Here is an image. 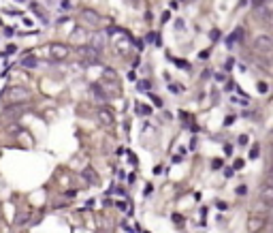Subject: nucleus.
I'll use <instances>...</instances> for the list:
<instances>
[{
    "mask_svg": "<svg viewBox=\"0 0 273 233\" xmlns=\"http://www.w3.org/2000/svg\"><path fill=\"white\" fill-rule=\"evenodd\" d=\"M245 192H248V186H237V195H241V197H243Z\"/></svg>",
    "mask_w": 273,
    "mask_h": 233,
    "instance_id": "obj_22",
    "label": "nucleus"
},
{
    "mask_svg": "<svg viewBox=\"0 0 273 233\" xmlns=\"http://www.w3.org/2000/svg\"><path fill=\"white\" fill-rule=\"evenodd\" d=\"M265 4V0H252V6H256V9H260Z\"/></svg>",
    "mask_w": 273,
    "mask_h": 233,
    "instance_id": "obj_24",
    "label": "nucleus"
},
{
    "mask_svg": "<svg viewBox=\"0 0 273 233\" xmlns=\"http://www.w3.org/2000/svg\"><path fill=\"white\" fill-rule=\"evenodd\" d=\"M64 197H66V199H75V197H77V190H66Z\"/></svg>",
    "mask_w": 273,
    "mask_h": 233,
    "instance_id": "obj_18",
    "label": "nucleus"
},
{
    "mask_svg": "<svg viewBox=\"0 0 273 233\" xmlns=\"http://www.w3.org/2000/svg\"><path fill=\"white\" fill-rule=\"evenodd\" d=\"M83 178L88 180V184H98V176H96V171L92 167H86L83 169Z\"/></svg>",
    "mask_w": 273,
    "mask_h": 233,
    "instance_id": "obj_8",
    "label": "nucleus"
},
{
    "mask_svg": "<svg viewBox=\"0 0 273 233\" xmlns=\"http://www.w3.org/2000/svg\"><path fill=\"white\" fill-rule=\"evenodd\" d=\"M149 98H152V101H154V103H156L158 107L162 105V101H160V98H158V96H156V94H154V92H149Z\"/></svg>",
    "mask_w": 273,
    "mask_h": 233,
    "instance_id": "obj_19",
    "label": "nucleus"
},
{
    "mask_svg": "<svg viewBox=\"0 0 273 233\" xmlns=\"http://www.w3.org/2000/svg\"><path fill=\"white\" fill-rule=\"evenodd\" d=\"M260 199H263V203L269 207V205H271V201H273V188L267 186L265 190H263V197H260Z\"/></svg>",
    "mask_w": 273,
    "mask_h": 233,
    "instance_id": "obj_9",
    "label": "nucleus"
},
{
    "mask_svg": "<svg viewBox=\"0 0 273 233\" xmlns=\"http://www.w3.org/2000/svg\"><path fill=\"white\" fill-rule=\"evenodd\" d=\"M258 90L265 94V92H267V84H265V81H258Z\"/></svg>",
    "mask_w": 273,
    "mask_h": 233,
    "instance_id": "obj_25",
    "label": "nucleus"
},
{
    "mask_svg": "<svg viewBox=\"0 0 273 233\" xmlns=\"http://www.w3.org/2000/svg\"><path fill=\"white\" fill-rule=\"evenodd\" d=\"M233 122H235V116H228V118H226V126H228V124H233Z\"/></svg>",
    "mask_w": 273,
    "mask_h": 233,
    "instance_id": "obj_34",
    "label": "nucleus"
},
{
    "mask_svg": "<svg viewBox=\"0 0 273 233\" xmlns=\"http://www.w3.org/2000/svg\"><path fill=\"white\" fill-rule=\"evenodd\" d=\"M169 17H171V13L167 11V13H162V22H169Z\"/></svg>",
    "mask_w": 273,
    "mask_h": 233,
    "instance_id": "obj_31",
    "label": "nucleus"
},
{
    "mask_svg": "<svg viewBox=\"0 0 273 233\" xmlns=\"http://www.w3.org/2000/svg\"><path fill=\"white\" fill-rule=\"evenodd\" d=\"M218 37H220V32H218V30H211V39H213V41H216V39H218Z\"/></svg>",
    "mask_w": 273,
    "mask_h": 233,
    "instance_id": "obj_32",
    "label": "nucleus"
},
{
    "mask_svg": "<svg viewBox=\"0 0 273 233\" xmlns=\"http://www.w3.org/2000/svg\"><path fill=\"white\" fill-rule=\"evenodd\" d=\"M128 163H130V165H136V156L135 154H128Z\"/></svg>",
    "mask_w": 273,
    "mask_h": 233,
    "instance_id": "obj_27",
    "label": "nucleus"
},
{
    "mask_svg": "<svg viewBox=\"0 0 273 233\" xmlns=\"http://www.w3.org/2000/svg\"><path fill=\"white\" fill-rule=\"evenodd\" d=\"M220 167H222V160H220V158H216V160L211 163V169H220Z\"/></svg>",
    "mask_w": 273,
    "mask_h": 233,
    "instance_id": "obj_21",
    "label": "nucleus"
},
{
    "mask_svg": "<svg viewBox=\"0 0 273 233\" xmlns=\"http://www.w3.org/2000/svg\"><path fill=\"white\" fill-rule=\"evenodd\" d=\"M81 17H83L88 24H92V26H98V24H100V15H98L96 11H92V9H83V11H81Z\"/></svg>",
    "mask_w": 273,
    "mask_h": 233,
    "instance_id": "obj_4",
    "label": "nucleus"
},
{
    "mask_svg": "<svg viewBox=\"0 0 273 233\" xmlns=\"http://www.w3.org/2000/svg\"><path fill=\"white\" fill-rule=\"evenodd\" d=\"M79 51H81V56H88V58H92V60L98 58V49H94V47H81Z\"/></svg>",
    "mask_w": 273,
    "mask_h": 233,
    "instance_id": "obj_10",
    "label": "nucleus"
},
{
    "mask_svg": "<svg viewBox=\"0 0 273 233\" xmlns=\"http://www.w3.org/2000/svg\"><path fill=\"white\" fill-rule=\"evenodd\" d=\"M265 225H267V216H265V214H250V218H248V227H250V231L260 233L263 229H265Z\"/></svg>",
    "mask_w": 273,
    "mask_h": 233,
    "instance_id": "obj_1",
    "label": "nucleus"
},
{
    "mask_svg": "<svg viewBox=\"0 0 273 233\" xmlns=\"http://www.w3.org/2000/svg\"><path fill=\"white\" fill-rule=\"evenodd\" d=\"M21 64H24V66H28V69H32V66H37V58H24V60H21Z\"/></svg>",
    "mask_w": 273,
    "mask_h": 233,
    "instance_id": "obj_14",
    "label": "nucleus"
},
{
    "mask_svg": "<svg viewBox=\"0 0 273 233\" xmlns=\"http://www.w3.org/2000/svg\"><path fill=\"white\" fill-rule=\"evenodd\" d=\"M136 90H149V81H136Z\"/></svg>",
    "mask_w": 273,
    "mask_h": 233,
    "instance_id": "obj_16",
    "label": "nucleus"
},
{
    "mask_svg": "<svg viewBox=\"0 0 273 233\" xmlns=\"http://www.w3.org/2000/svg\"><path fill=\"white\" fill-rule=\"evenodd\" d=\"M117 207H120V210H126V212H128V203H126V201H117Z\"/></svg>",
    "mask_w": 273,
    "mask_h": 233,
    "instance_id": "obj_23",
    "label": "nucleus"
},
{
    "mask_svg": "<svg viewBox=\"0 0 273 233\" xmlns=\"http://www.w3.org/2000/svg\"><path fill=\"white\" fill-rule=\"evenodd\" d=\"M51 53H53V56H58V58H62V56H66V53H68V49H66V47H62V45H51Z\"/></svg>",
    "mask_w": 273,
    "mask_h": 233,
    "instance_id": "obj_12",
    "label": "nucleus"
},
{
    "mask_svg": "<svg viewBox=\"0 0 273 233\" xmlns=\"http://www.w3.org/2000/svg\"><path fill=\"white\" fill-rule=\"evenodd\" d=\"M21 113V107L17 105V107H9L4 113H2V120H13V118H17Z\"/></svg>",
    "mask_w": 273,
    "mask_h": 233,
    "instance_id": "obj_7",
    "label": "nucleus"
},
{
    "mask_svg": "<svg viewBox=\"0 0 273 233\" xmlns=\"http://www.w3.org/2000/svg\"><path fill=\"white\" fill-rule=\"evenodd\" d=\"M28 218H30V214H28V212H19V214L15 216V225H17V227H21V225H26V223H28Z\"/></svg>",
    "mask_w": 273,
    "mask_h": 233,
    "instance_id": "obj_11",
    "label": "nucleus"
},
{
    "mask_svg": "<svg viewBox=\"0 0 273 233\" xmlns=\"http://www.w3.org/2000/svg\"><path fill=\"white\" fill-rule=\"evenodd\" d=\"M254 47H256V51L258 53H263V56H269L273 51V41L269 37H256V41H254Z\"/></svg>",
    "mask_w": 273,
    "mask_h": 233,
    "instance_id": "obj_2",
    "label": "nucleus"
},
{
    "mask_svg": "<svg viewBox=\"0 0 273 233\" xmlns=\"http://www.w3.org/2000/svg\"><path fill=\"white\" fill-rule=\"evenodd\" d=\"M241 39H243V30H241V28H237V30H233V34H230V37L226 39V45H228V47H233L235 43H237V41H241Z\"/></svg>",
    "mask_w": 273,
    "mask_h": 233,
    "instance_id": "obj_6",
    "label": "nucleus"
},
{
    "mask_svg": "<svg viewBox=\"0 0 273 233\" xmlns=\"http://www.w3.org/2000/svg\"><path fill=\"white\" fill-rule=\"evenodd\" d=\"M243 165H245V160H243V158H237L233 167H235V169H243Z\"/></svg>",
    "mask_w": 273,
    "mask_h": 233,
    "instance_id": "obj_17",
    "label": "nucleus"
},
{
    "mask_svg": "<svg viewBox=\"0 0 273 233\" xmlns=\"http://www.w3.org/2000/svg\"><path fill=\"white\" fill-rule=\"evenodd\" d=\"M198 58H201V60H207V58H209V51H207V49H205V51H201V53H198Z\"/></svg>",
    "mask_w": 273,
    "mask_h": 233,
    "instance_id": "obj_26",
    "label": "nucleus"
},
{
    "mask_svg": "<svg viewBox=\"0 0 273 233\" xmlns=\"http://www.w3.org/2000/svg\"><path fill=\"white\" fill-rule=\"evenodd\" d=\"M224 154H233V145H224Z\"/></svg>",
    "mask_w": 273,
    "mask_h": 233,
    "instance_id": "obj_30",
    "label": "nucleus"
},
{
    "mask_svg": "<svg viewBox=\"0 0 273 233\" xmlns=\"http://www.w3.org/2000/svg\"><path fill=\"white\" fill-rule=\"evenodd\" d=\"M98 118H100V122H102L105 126H111V124H113V113H111L109 107H100V109H98Z\"/></svg>",
    "mask_w": 273,
    "mask_h": 233,
    "instance_id": "obj_5",
    "label": "nucleus"
},
{
    "mask_svg": "<svg viewBox=\"0 0 273 233\" xmlns=\"http://www.w3.org/2000/svg\"><path fill=\"white\" fill-rule=\"evenodd\" d=\"M136 113H139V116H149L152 109H149L147 105H136Z\"/></svg>",
    "mask_w": 273,
    "mask_h": 233,
    "instance_id": "obj_13",
    "label": "nucleus"
},
{
    "mask_svg": "<svg viewBox=\"0 0 273 233\" xmlns=\"http://www.w3.org/2000/svg\"><path fill=\"white\" fill-rule=\"evenodd\" d=\"M60 9H62V11H66V9H71V2H66V0H64V2L60 4Z\"/></svg>",
    "mask_w": 273,
    "mask_h": 233,
    "instance_id": "obj_28",
    "label": "nucleus"
},
{
    "mask_svg": "<svg viewBox=\"0 0 273 233\" xmlns=\"http://www.w3.org/2000/svg\"><path fill=\"white\" fill-rule=\"evenodd\" d=\"M258 154H260V145L256 143V145L250 150V158H258Z\"/></svg>",
    "mask_w": 273,
    "mask_h": 233,
    "instance_id": "obj_15",
    "label": "nucleus"
},
{
    "mask_svg": "<svg viewBox=\"0 0 273 233\" xmlns=\"http://www.w3.org/2000/svg\"><path fill=\"white\" fill-rule=\"evenodd\" d=\"M248 135H239V145H248Z\"/></svg>",
    "mask_w": 273,
    "mask_h": 233,
    "instance_id": "obj_20",
    "label": "nucleus"
},
{
    "mask_svg": "<svg viewBox=\"0 0 273 233\" xmlns=\"http://www.w3.org/2000/svg\"><path fill=\"white\" fill-rule=\"evenodd\" d=\"M218 207H220V210H226L228 205H226V203H224V201H218Z\"/></svg>",
    "mask_w": 273,
    "mask_h": 233,
    "instance_id": "obj_33",
    "label": "nucleus"
},
{
    "mask_svg": "<svg viewBox=\"0 0 273 233\" xmlns=\"http://www.w3.org/2000/svg\"><path fill=\"white\" fill-rule=\"evenodd\" d=\"M6 98H9L11 103H19V101H28V98H30V94L26 92L24 88H13V90H9V92H6Z\"/></svg>",
    "mask_w": 273,
    "mask_h": 233,
    "instance_id": "obj_3",
    "label": "nucleus"
},
{
    "mask_svg": "<svg viewBox=\"0 0 273 233\" xmlns=\"http://www.w3.org/2000/svg\"><path fill=\"white\" fill-rule=\"evenodd\" d=\"M169 90H171L173 94H177V92H179V88H177V86H173V84H169Z\"/></svg>",
    "mask_w": 273,
    "mask_h": 233,
    "instance_id": "obj_29",
    "label": "nucleus"
}]
</instances>
